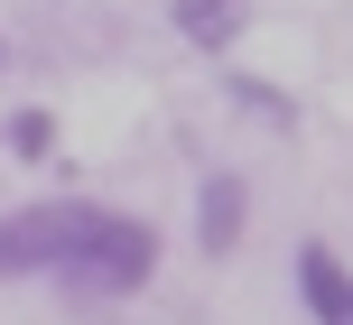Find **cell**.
I'll list each match as a JSON object with an SVG mask.
<instances>
[{
  "instance_id": "1",
  "label": "cell",
  "mask_w": 353,
  "mask_h": 325,
  "mask_svg": "<svg viewBox=\"0 0 353 325\" xmlns=\"http://www.w3.org/2000/svg\"><path fill=\"white\" fill-rule=\"evenodd\" d=\"M159 223H140V214H93V233L65 251V270L47 279L56 297H74V307H121V297H140L149 279H159Z\"/></svg>"
},
{
  "instance_id": "2",
  "label": "cell",
  "mask_w": 353,
  "mask_h": 325,
  "mask_svg": "<svg viewBox=\"0 0 353 325\" xmlns=\"http://www.w3.org/2000/svg\"><path fill=\"white\" fill-rule=\"evenodd\" d=\"M93 214H103V205H84V196H37V205H19V214H0V289L56 279L65 251L93 233Z\"/></svg>"
},
{
  "instance_id": "3",
  "label": "cell",
  "mask_w": 353,
  "mask_h": 325,
  "mask_svg": "<svg viewBox=\"0 0 353 325\" xmlns=\"http://www.w3.org/2000/svg\"><path fill=\"white\" fill-rule=\"evenodd\" d=\"M242 223H251V186L214 167V177L195 186V251H205V260H232V251H242Z\"/></svg>"
},
{
  "instance_id": "4",
  "label": "cell",
  "mask_w": 353,
  "mask_h": 325,
  "mask_svg": "<svg viewBox=\"0 0 353 325\" xmlns=\"http://www.w3.org/2000/svg\"><path fill=\"white\" fill-rule=\"evenodd\" d=\"M298 297H307V316H316V325H344V316H353V270H344V251L298 242Z\"/></svg>"
},
{
  "instance_id": "5",
  "label": "cell",
  "mask_w": 353,
  "mask_h": 325,
  "mask_svg": "<svg viewBox=\"0 0 353 325\" xmlns=\"http://www.w3.org/2000/svg\"><path fill=\"white\" fill-rule=\"evenodd\" d=\"M168 28L186 37V47H205V56H223L232 37L251 28V0H168Z\"/></svg>"
},
{
  "instance_id": "6",
  "label": "cell",
  "mask_w": 353,
  "mask_h": 325,
  "mask_svg": "<svg viewBox=\"0 0 353 325\" xmlns=\"http://www.w3.org/2000/svg\"><path fill=\"white\" fill-rule=\"evenodd\" d=\"M223 93H232V112H251V121H270V130L298 121V103H288L279 84H261V74H223Z\"/></svg>"
},
{
  "instance_id": "7",
  "label": "cell",
  "mask_w": 353,
  "mask_h": 325,
  "mask_svg": "<svg viewBox=\"0 0 353 325\" xmlns=\"http://www.w3.org/2000/svg\"><path fill=\"white\" fill-rule=\"evenodd\" d=\"M0 149H10V158L19 167H28V158H56V112H10V121H0Z\"/></svg>"
},
{
  "instance_id": "8",
  "label": "cell",
  "mask_w": 353,
  "mask_h": 325,
  "mask_svg": "<svg viewBox=\"0 0 353 325\" xmlns=\"http://www.w3.org/2000/svg\"><path fill=\"white\" fill-rule=\"evenodd\" d=\"M0 74H10V37H0Z\"/></svg>"
},
{
  "instance_id": "9",
  "label": "cell",
  "mask_w": 353,
  "mask_h": 325,
  "mask_svg": "<svg viewBox=\"0 0 353 325\" xmlns=\"http://www.w3.org/2000/svg\"><path fill=\"white\" fill-rule=\"evenodd\" d=\"M344 325H353V316H344Z\"/></svg>"
}]
</instances>
